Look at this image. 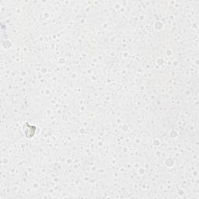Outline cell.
<instances>
[{
    "label": "cell",
    "mask_w": 199,
    "mask_h": 199,
    "mask_svg": "<svg viewBox=\"0 0 199 199\" xmlns=\"http://www.w3.org/2000/svg\"><path fill=\"white\" fill-rule=\"evenodd\" d=\"M23 130H24V134L25 135L27 136V138H32L33 135L31 133V131L34 132H35V130H36V127L35 126H32V125H30L28 123H26L23 126Z\"/></svg>",
    "instance_id": "cell-1"
}]
</instances>
